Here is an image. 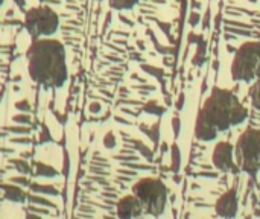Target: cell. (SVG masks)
I'll return each instance as SVG.
<instances>
[{
  "instance_id": "1",
  "label": "cell",
  "mask_w": 260,
  "mask_h": 219,
  "mask_svg": "<svg viewBox=\"0 0 260 219\" xmlns=\"http://www.w3.org/2000/svg\"><path fill=\"white\" fill-rule=\"evenodd\" d=\"M247 117L248 110L233 91L215 87L198 113L195 136L201 142H212L219 133L244 123Z\"/></svg>"
},
{
  "instance_id": "2",
  "label": "cell",
  "mask_w": 260,
  "mask_h": 219,
  "mask_svg": "<svg viewBox=\"0 0 260 219\" xmlns=\"http://www.w3.org/2000/svg\"><path fill=\"white\" fill-rule=\"evenodd\" d=\"M26 56L27 70L34 82L50 88H59L66 84L69 76L67 56L66 47L59 40H34Z\"/></svg>"
},
{
  "instance_id": "3",
  "label": "cell",
  "mask_w": 260,
  "mask_h": 219,
  "mask_svg": "<svg viewBox=\"0 0 260 219\" xmlns=\"http://www.w3.org/2000/svg\"><path fill=\"white\" fill-rule=\"evenodd\" d=\"M133 194L140 200L143 210L151 216H161L166 209L168 187L160 178H142L133 186Z\"/></svg>"
},
{
  "instance_id": "4",
  "label": "cell",
  "mask_w": 260,
  "mask_h": 219,
  "mask_svg": "<svg viewBox=\"0 0 260 219\" xmlns=\"http://www.w3.org/2000/svg\"><path fill=\"white\" fill-rule=\"evenodd\" d=\"M232 78L236 82H253L260 78V43L247 41L235 53Z\"/></svg>"
},
{
  "instance_id": "5",
  "label": "cell",
  "mask_w": 260,
  "mask_h": 219,
  "mask_svg": "<svg viewBox=\"0 0 260 219\" xmlns=\"http://www.w3.org/2000/svg\"><path fill=\"white\" fill-rule=\"evenodd\" d=\"M235 155L241 171L254 180L260 171V130L247 128L239 136L235 146Z\"/></svg>"
},
{
  "instance_id": "6",
  "label": "cell",
  "mask_w": 260,
  "mask_h": 219,
  "mask_svg": "<svg viewBox=\"0 0 260 219\" xmlns=\"http://www.w3.org/2000/svg\"><path fill=\"white\" fill-rule=\"evenodd\" d=\"M24 27L34 40L50 38L58 32L59 17L50 6L30 8L24 14Z\"/></svg>"
},
{
  "instance_id": "7",
  "label": "cell",
  "mask_w": 260,
  "mask_h": 219,
  "mask_svg": "<svg viewBox=\"0 0 260 219\" xmlns=\"http://www.w3.org/2000/svg\"><path fill=\"white\" fill-rule=\"evenodd\" d=\"M212 162H213V166L221 172H232V174L238 175L241 171V168L236 162L235 148L229 142H219L215 146Z\"/></svg>"
},
{
  "instance_id": "8",
  "label": "cell",
  "mask_w": 260,
  "mask_h": 219,
  "mask_svg": "<svg viewBox=\"0 0 260 219\" xmlns=\"http://www.w3.org/2000/svg\"><path fill=\"white\" fill-rule=\"evenodd\" d=\"M215 212L221 218L233 219L238 213V194L236 189H229L224 195L219 197V200L215 204Z\"/></svg>"
},
{
  "instance_id": "9",
  "label": "cell",
  "mask_w": 260,
  "mask_h": 219,
  "mask_svg": "<svg viewBox=\"0 0 260 219\" xmlns=\"http://www.w3.org/2000/svg\"><path fill=\"white\" fill-rule=\"evenodd\" d=\"M116 210H117V218L119 219L139 218L145 212L140 200L134 194L126 195L122 200H119V203L116 206Z\"/></svg>"
},
{
  "instance_id": "10",
  "label": "cell",
  "mask_w": 260,
  "mask_h": 219,
  "mask_svg": "<svg viewBox=\"0 0 260 219\" xmlns=\"http://www.w3.org/2000/svg\"><path fill=\"white\" fill-rule=\"evenodd\" d=\"M2 189H3V198H5L6 201L21 204V203H24V201L27 200V194H24V192H23L20 187H17V186L3 183V184H2Z\"/></svg>"
},
{
  "instance_id": "11",
  "label": "cell",
  "mask_w": 260,
  "mask_h": 219,
  "mask_svg": "<svg viewBox=\"0 0 260 219\" xmlns=\"http://www.w3.org/2000/svg\"><path fill=\"white\" fill-rule=\"evenodd\" d=\"M110 6L117 11H129L140 3V0H108Z\"/></svg>"
},
{
  "instance_id": "12",
  "label": "cell",
  "mask_w": 260,
  "mask_h": 219,
  "mask_svg": "<svg viewBox=\"0 0 260 219\" xmlns=\"http://www.w3.org/2000/svg\"><path fill=\"white\" fill-rule=\"evenodd\" d=\"M35 175L37 177H44V178H52V177H56L58 175V171H55L52 166H47L44 163H37Z\"/></svg>"
},
{
  "instance_id": "13",
  "label": "cell",
  "mask_w": 260,
  "mask_h": 219,
  "mask_svg": "<svg viewBox=\"0 0 260 219\" xmlns=\"http://www.w3.org/2000/svg\"><path fill=\"white\" fill-rule=\"evenodd\" d=\"M171 171L174 174H177L180 171V165H181V155H180V149H178V145H172V149H171Z\"/></svg>"
},
{
  "instance_id": "14",
  "label": "cell",
  "mask_w": 260,
  "mask_h": 219,
  "mask_svg": "<svg viewBox=\"0 0 260 219\" xmlns=\"http://www.w3.org/2000/svg\"><path fill=\"white\" fill-rule=\"evenodd\" d=\"M250 98H251V105H253L257 111H260V78L256 81V84L251 87Z\"/></svg>"
},
{
  "instance_id": "15",
  "label": "cell",
  "mask_w": 260,
  "mask_h": 219,
  "mask_svg": "<svg viewBox=\"0 0 260 219\" xmlns=\"http://www.w3.org/2000/svg\"><path fill=\"white\" fill-rule=\"evenodd\" d=\"M30 189L34 192H41V194H50L53 197L58 195V191L52 186H40V184H30Z\"/></svg>"
},
{
  "instance_id": "16",
  "label": "cell",
  "mask_w": 260,
  "mask_h": 219,
  "mask_svg": "<svg viewBox=\"0 0 260 219\" xmlns=\"http://www.w3.org/2000/svg\"><path fill=\"white\" fill-rule=\"evenodd\" d=\"M143 110H145L146 113H149V114H155V116H160V114H163V113H165V108H163V107H158L155 102H149V104H146Z\"/></svg>"
},
{
  "instance_id": "17",
  "label": "cell",
  "mask_w": 260,
  "mask_h": 219,
  "mask_svg": "<svg viewBox=\"0 0 260 219\" xmlns=\"http://www.w3.org/2000/svg\"><path fill=\"white\" fill-rule=\"evenodd\" d=\"M11 163L15 166V169L20 172V174H23V175H26V174H29L30 172V166L26 163V162H23V160H11Z\"/></svg>"
},
{
  "instance_id": "18",
  "label": "cell",
  "mask_w": 260,
  "mask_h": 219,
  "mask_svg": "<svg viewBox=\"0 0 260 219\" xmlns=\"http://www.w3.org/2000/svg\"><path fill=\"white\" fill-rule=\"evenodd\" d=\"M27 200L30 203H37V204H43V206H47V207H52V209H56V206L53 203H50L49 200H44V198H40V197H34V195H29Z\"/></svg>"
},
{
  "instance_id": "19",
  "label": "cell",
  "mask_w": 260,
  "mask_h": 219,
  "mask_svg": "<svg viewBox=\"0 0 260 219\" xmlns=\"http://www.w3.org/2000/svg\"><path fill=\"white\" fill-rule=\"evenodd\" d=\"M104 146L107 149H113L116 146V137H114L113 133H107L105 134V137H104Z\"/></svg>"
},
{
  "instance_id": "20",
  "label": "cell",
  "mask_w": 260,
  "mask_h": 219,
  "mask_svg": "<svg viewBox=\"0 0 260 219\" xmlns=\"http://www.w3.org/2000/svg\"><path fill=\"white\" fill-rule=\"evenodd\" d=\"M158 130H160V127H158V123H155L154 127H152V130H148V134H149V137H151V140L157 145L158 143Z\"/></svg>"
},
{
  "instance_id": "21",
  "label": "cell",
  "mask_w": 260,
  "mask_h": 219,
  "mask_svg": "<svg viewBox=\"0 0 260 219\" xmlns=\"http://www.w3.org/2000/svg\"><path fill=\"white\" fill-rule=\"evenodd\" d=\"M15 108L20 110V111H29V110H30L27 101H20V102H17V104H15Z\"/></svg>"
},
{
  "instance_id": "22",
  "label": "cell",
  "mask_w": 260,
  "mask_h": 219,
  "mask_svg": "<svg viewBox=\"0 0 260 219\" xmlns=\"http://www.w3.org/2000/svg\"><path fill=\"white\" fill-rule=\"evenodd\" d=\"M11 183H17V184H21V186H30V183L24 177H14V178H11Z\"/></svg>"
},
{
  "instance_id": "23",
  "label": "cell",
  "mask_w": 260,
  "mask_h": 219,
  "mask_svg": "<svg viewBox=\"0 0 260 219\" xmlns=\"http://www.w3.org/2000/svg\"><path fill=\"white\" fill-rule=\"evenodd\" d=\"M180 125H181L180 119H178V117H174V120H172V128H174V134H175V137L180 134Z\"/></svg>"
},
{
  "instance_id": "24",
  "label": "cell",
  "mask_w": 260,
  "mask_h": 219,
  "mask_svg": "<svg viewBox=\"0 0 260 219\" xmlns=\"http://www.w3.org/2000/svg\"><path fill=\"white\" fill-rule=\"evenodd\" d=\"M50 140H52V137H50L47 128L44 127V128H43V133H41V142H50Z\"/></svg>"
},
{
  "instance_id": "25",
  "label": "cell",
  "mask_w": 260,
  "mask_h": 219,
  "mask_svg": "<svg viewBox=\"0 0 260 219\" xmlns=\"http://www.w3.org/2000/svg\"><path fill=\"white\" fill-rule=\"evenodd\" d=\"M14 120H15V122H18V123H29V122H30L29 116H15V117H14Z\"/></svg>"
},
{
  "instance_id": "26",
  "label": "cell",
  "mask_w": 260,
  "mask_h": 219,
  "mask_svg": "<svg viewBox=\"0 0 260 219\" xmlns=\"http://www.w3.org/2000/svg\"><path fill=\"white\" fill-rule=\"evenodd\" d=\"M62 174H64V177L69 175V157H67V154H66V159H64V171H62Z\"/></svg>"
},
{
  "instance_id": "27",
  "label": "cell",
  "mask_w": 260,
  "mask_h": 219,
  "mask_svg": "<svg viewBox=\"0 0 260 219\" xmlns=\"http://www.w3.org/2000/svg\"><path fill=\"white\" fill-rule=\"evenodd\" d=\"M30 212H37V213H41V215H49V210H44V209H35L34 206L29 207Z\"/></svg>"
},
{
  "instance_id": "28",
  "label": "cell",
  "mask_w": 260,
  "mask_h": 219,
  "mask_svg": "<svg viewBox=\"0 0 260 219\" xmlns=\"http://www.w3.org/2000/svg\"><path fill=\"white\" fill-rule=\"evenodd\" d=\"M90 111L91 113H99L101 111V105L99 104H91L90 105Z\"/></svg>"
},
{
  "instance_id": "29",
  "label": "cell",
  "mask_w": 260,
  "mask_h": 219,
  "mask_svg": "<svg viewBox=\"0 0 260 219\" xmlns=\"http://www.w3.org/2000/svg\"><path fill=\"white\" fill-rule=\"evenodd\" d=\"M184 105V96H180V101H178V110H181V107Z\"/></svg>"
},
{
  "instance_id": "30",
  "label": "cell",
  "mask_w": 260,
  "mask_h": 219,
  "mask_svg": "<svg viewBox=\"0 0 260 219\" xmlns=\"http://www.w3.org/2000/svg\"><path fill=\"white\" fill-rule=\"evenodd\" d=\"M27 219H41L38 215H34V213H27V216H26Z\"/></svg>"
},
{
  "instance_id": "31",
  "label": "cell",
  "mask_w": 260,
  "mask_h": 219,
  "mask_svg": "<svg viewBox=\"0 0 260 219\" xmlns=\"http://www.w3.org/2000/svg\"><path fill=\"white\" fill-rule=\"evenodd\" d=\"M14 2H15L20 8H23V6H24V0H14Z\"/></svg>"
},
{
  "instance_id": "32",
  "label": "cell",
  "mask_w": 260,
  "mask_h": 219,
  "mask_svg": "<svg viewBox=\"0 0 260 219\" xmlns=\"http://www.w3.org/2000/svg\"><path fill=\"white\" fill-rule=\"evenodd\" d=\"M139 219H140V218H139Z\"/></svg>"
}]
</instances>
